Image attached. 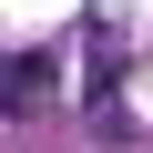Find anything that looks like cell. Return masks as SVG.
I'll return each mask as SVG.
<instances>
[{"instance_id": "1", "label": "cell", "mask_w": 153, "mask_h": 153, "mask_svg": "<svg viewBox=\"0 0 153 153\" xmlns=\"http://www.w3.org/2000/svg\"><path fill=\"white\" fill-rule=\"evenodd\" d=\"M41 82H51V61H0V102H10V112H31Z\"/></svg>"}]
</instances>
